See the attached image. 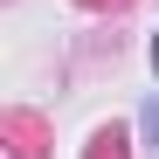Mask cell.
Wrapping results in <instances>:
<instances>
[{
  "instance_id": "1",
  "label": "cell",
  "mask_w": 159,
  "mask_h": 159,
  "mask_svg": "<svg viewBox=\"0 0 159 159\" xmlns=\"http://www.w3.org/2000/svg\"><path fill=\"white\" fill-rule=\"evenodd\" d=\"M152 62H159V48H152Z\"/></svg>"
}]
</instances>
